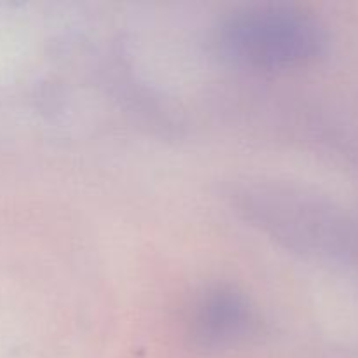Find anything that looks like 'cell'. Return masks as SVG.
Instances as JSON below:
<instances>
[{"instance_id": "obj_1", "label": "cell", "mask_w": 358, "mask_h": 358, "mask_svg": "<svg viewBox=\"0 0 358 358\" xmlns=\"http://www.w3.org/2000/svg\"><path fill=\"white\" fill-rule=\"evenodd\" d=\"M317 30L297 14L282 9L247 13L224 30V44L231 56L266 69L303 62L317 49Z\"/></svg>"}, {"instance_id": "obj_2", "label": "cell", "mask_w": 358, "mask_h": 358, "mask_svg": "<svg viewBox=\"0 0 358 358\" xmlns=\"http://www.w3.org/2000/svg\"><path fill=\"white\" fill-rule=\"evenodd\" d=\"M245 322V310L233 296L219 294L203 304L198 315V338L206 345H219L238 334Z\"/></svg>"}]
</instances>
